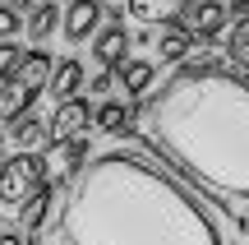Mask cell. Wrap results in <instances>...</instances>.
I'll use <instances>...</instances> for the list:
<instances>
[{
  "mask_svg": "<svg viewBox=\"0 0 249 245\" xmlns=\"http://www.w3.org/2000/svg\"><path fill=\"white\" fill-rule=\"evenodd\" d=\"M134 125L194 190L222 204L249 199V83L226 65H180Z\"/></svg>",
  "mask_w": 249,
  "mask_h": 245,
  "instance_id": "cell-1",
  "label": "cell"
},
{
  "mask_svg": "<svg viewBox=\"0 0 249 245\" xmlns=\"http://www.w3.org/2000/svg\"><path fill=\"white\" fill-rule=\"evenodd\" d=\"M60 245H222L213 213L139 153H102L60 204Z\"/></svg>",
  "mask_w": 249,
  "mask_h": 245,
  "instance_id": "cell-2",
  "label": "cell"
},
{
  "mask_svg": "<svg viewBox=\"0 0 249 245\" xmlns=\"http://www.w3.org/2000/svg\"><path fill=\"white\" fill-rule=\"evenodd\" d=\"M51 56L37 46V51H28L23 60H18V70L9 74V83L0 88V120H23L28 111H33V102L46 93V83H51Z\"/></svg>",
  "mask_w": 249,
  "mask_h": 245,
  "instance_id": "cell-3",
  "label": "cell"
},
{
  "mask_svg": "<svg viewBox=\"0 0 249 245\" xmlns=\"http://www.w3.org/2000/svg\"><path fill=\"white\" fill-rule=\"evenodd\" d=\"M37 157H42V185L60 194L65 185H74L79 171L88 167V139H55V144L46 148V153H37Z\"/></svg>",
  "mask_w": 249,
  "mask_h": 245,
  "instance_id": "cell-4",
  "label": "cell"
},
{
  "mask_svg": "<svg viewBox=\"0 0 249 245\" xmlns=\"http://www.w3.org/2000/svg\"><path fill=\"white\" fill-rule=\"evenodd\" d=\"M42 185V157L37 153H14L0 162V199L5 204H28Z\"/></svg>",
  "mask_w": 249,
  "mask_h": 245,
  "instance_id": "cell-5",
  "label": "cell"
},
{
  "mask_svg": "<svg viewBox=\"0 0 249 245\" xmlns=\"http://www.w3.org/2000/svg\"><path fill=\"white\" fill-rule=\"evenodd\" d=\"M92 60L102 65V74L120 70V65L129 60V33H124L120 19H107V28L92 33Z\"/></svg>",
  "mask_w": 249,
  "mask_h": 245,
  "instance_id": "cell-6",
  "label": "cell"
},
{
  "mask_svg": "<svg viewBox=\"0 0 249 245\" xmlns=\"http://www.w3.org/2000/svg\"><path fill=\"white\" fill-rule=\"evenodd\" d=\"M88 120H92V107L83 97L55 102V116H51V125H46V134H51V144H55V139H83Z\"/></svg>",
  "mask_w": 249,
  "mask_h": 245,
  "instance_id": "cell-7",
  "label": "cell"
},
{
  "mask_svg": "<svg viewBox=\"0 0 249 245\" xmlns=\"http://www.w3.org/2000/svg\"><path fill=\"white\" fill-rule=\"evenodd\" d=\"M189 5L194 0H129V19L139 28H161V23L176 28L180 14H189Z\"/></svg>",
  "mask_w": 249,
  "mask_h": 245,
  "instance_id": "cell-8",
  "label": "cell"
},
{
  "mask_svg": "<svg viewBox=\"0 0 249 245\" xmlns=\"http://www.w3.org/2000/svg\"><path fill=\"white\" fill-rule=\"evenodd\" d=\"M65 42H88L102 28V0H70V14L60 19Z\"/></svg>",
  "mask_w": 249,
  "mask_h": 245,
  "instance_id": "cell-9",
  "label": "cell"
},
{
  "mask_svg": "<svg viewBox=\"0 0 249 245\" xmlns=\"http://www.w3.org/2000/svg\"><path fill=\"white\" fill-rule=\"evenodd\" d=\"M51 204H55V190H37L28 204H18V231H23V245L42 241V227H46V218H51Z\"/></svg>",
  "mask_w": 249,
  "mask_h": 245,
  "instance_id": "cell-10",
  "label": "cell"
},
{
  "mask_svg": "<svg viewBox=\"0 0 249 245\" xmlns=\"http://www.w3.org/2000/svg\"><path fill=\"white\" fill-rule=\"evenodd\" d=\"M79 88H83V60H74V56L55 60V65H51V83H46V93H51L55 102H70V97H79Z\"/></svg>",
  "mask_w": 249,
  "mask_h": 245,
  "instance_id": "cell-11",
  "label": "cell"
},
{
  "mask_svg": "<svg viewBox=\"0 0 249 245\" xmlns=\"http://www.w3.org/2000/svg\"><path fill=\"white\" fill-rule=\"evenodd\" d=\"M226 5L222 0H194V5H189V33L194 37H217L226 28Z\"/></svg>",
  "mask_w": 249,
  "mask_h": 245,
  "instance_id": "cell-12",
  "label": "cell"
},
{
  "mask_svg": "<svg viewBox=\"0 0 249 245\" xmlns=\"http://www.w3.org/2000/svg\"><path fill=\"white\" fill-rule=\"evenodd\" d=\"M194 46H198V37L189 33L185 23H176V28H166V33H161V42H157V51H161V60H171L180 70V65L189 60V56H194Z\"/></svg>",
  "mask_w": 249,
  "mask_h": 245,
  "instance_id": "cell-13",
  "label": "cell"
},
{
  "mask_svg": "<svg viewBox=\"0 0 249 245\" xmlns=\"http://www.w3.org/2000/svg\"><path fill=\"white\" fill-rule=\"evenodd\" d=\"M92 125L102 130V134H134V111L129 107H120V102H102V107H92Z\"/></svg>",
  "mask_w": 249,
  "mask_h": 245,
  "instance_id": "cell-14",
  "label": "cell"
},
{
  "mask_svg": "<svg viewBox=\"0 0 249 245\" xmlns=\"http://www.w3.org/2000/svg\"><path fill=\"white\" fill-rule=\"evenodd\" d=\"M226 60L235 65V74L249 83V23H235L231 37H226Z\"/></svg>",
  "mask_w": 249,
  "mask_h": 245,
  "instance_id": "cell-15",
  "label": "cell"
},
{
  "mask_svg": "<svg viewBox=\"0 0 249 245\" xmlns=\"http://www.w3.org/2000/svg\"><path fill=\"white\" fill-rule=\"evenodd\" d=\"M116 74H120V83H124L129 97H143V93L152 88V65H148V60H124Z\"/></svg>",
  "mask_w": 249,
  "mask_h": 245,
  "instance_id": "cell-16",
  "label": "cell"
},
{
  "mask_svg": "<svg viewBox=\"0 0 249 245\" xmlns=\"http://www.w3.org/2000/svg\"><path fill=\"white\" fill-rule=\"evenodd\" d=\"M55 23H60V5H55V0H42V5L33 9V19H28V37L42 42V37L55 33Z\"/></svg>",
  "mask_w": 249,
  "mask_h": 245,
  "instance_id": "cell-17",
  "label": "cell"
},
{
  "mask_svg": "<svg viewBox=\"0 0 249 245\" xmlns=\"http://www.w3.org/2000/svg\"><path fill=\"white\" fill-rule=\"evenodd\" d=\"M9 134H14V144L23 148V153H37V148L46 144V125L37 116H23V120H14V130H9Z\"/></svg>",
  "mask_w": 249,
  "mask_h": 245,
  "instance_id": "cell-18",
  "label": "cell"
},
{
  "mask_svg": "<svg viewBox=\"0 0 249 245\" xmlns=\"http://www.w3.org/2000/svg\"><path fill=\"white\" fill-rule=\"evenodd\" d=\"M18 60H23V51H18L14 42H0V88L9 83V74L18 70Z\"/></svg>",
  "mask_w": 249,
  "mask_h": 245,
  "instance_id": "cell-19",
  "label": "cell"
},
{
  "mask_svg": "<svg viewBox=\"0 0 249 245\" xmlns=\"http://www.w3.org/2000/svg\"><path fill=\"white\" fill-rule=\"evenodd\" d=\"M14 33H18V14L9 5H0V42H9Z\"/></svg>",
  "mask_w": 249,
  "mask_h": 245,
  "instance_id": "cell-20",
  "label": "cell"
},
{
  "mask_svg": "<svg viewBox=\"0 0 249 245\" xmlns=\"http://www.w3.org/2000/svg\"><path fill=\"white\" fill-rule=\"evenodd\" d=\"M226 14H235L240 23H249V0H231V5H226Z\"/></svg>",
  "mask_w": 249,
  "mask_h": 245,
  "instance_id": "cell-21",
  "label": "cell"
},
{
  "mask_svg": "<svg viewBox=\"0 0 249 245\" xmlns=\"http://www.w3.org/2000/svg\"><path fill=\"white\" fill-rule=\"evenodd\" d=\"M92 93H102V102H107V88H111V74H97V79H88Z\"/></svg>",
  "mask_w": 249,
  "mask_h": 245,
  "instance_id": "cell-22",
  "label": "cell"
},
{
  "mask_svg": "<svg viewBox=\"0 0 249 245\" xmlns=\"http://www.w3.org/2000/svg\"><path fill=\"white\" fill-rule=\"evenodd\" d=\"M28 5H33V0H9V9H14V14H18V9H28Z\"/></svg>",
  "mask_w": 249,
  "mask_h": 245,
  "instance_id": "cell-23",
  "label": "cell"
},
{
  "mask_svg": "<svg viewBox=\"0 0 249 245\" xmlns=\"http://www.w3.org/2000/svg\"><path fill=\"white\" fill-rule=\"evenodd\" d=\"M0 245H23V236H0Z\"/></svg>",
  "mask_w": 249,
  "mask_h": 245,
  "instance_id": "cell-24",
  "label": "cell"
},
{
  "mask_svg": "<svg viewBox=\"0 0 249 245\" xmlns=\"http://www.w3.org/2000/svg\"><path fill=\"white\" fill-rule=\"evenodd\" d=\"M0 162H5V144H0Z\"/></svg>",
  "mask_w": 249,
  "mask_h": 245,
  "instance_id": "cell-25",
  "label": "cell"
}]
</instances>
